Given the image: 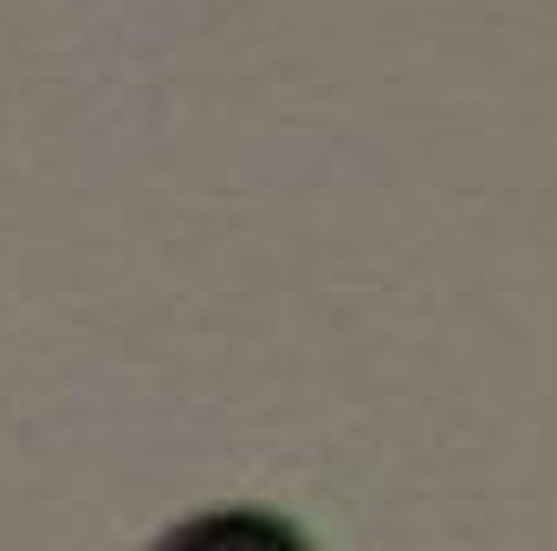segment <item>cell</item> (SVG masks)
<instances>
[{
    "mask_svg": "<svg viewBox=\"0 0 557 551\" xmlns=\"http://www.w3.org/2000/svg\"><path fill=\"white\" fill-rule=\"evenodd\" d=\"M156 551H311L298 539V526H285L273 513H201L188 526H175Z\"/></svg>",
    "mask_w": 557,
    "mask_h": 551,
    "instance_id": "6da1fadb",
    "label": "cell"
}]
</instances>
